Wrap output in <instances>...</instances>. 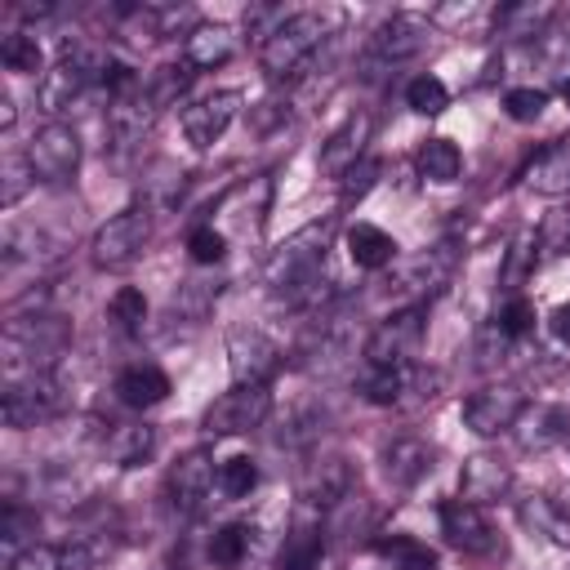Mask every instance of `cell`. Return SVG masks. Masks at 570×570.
I'll return each instance as SVG.
<instances>
[{
    "label": "cell",
    "mask_w": 570,
    "mask_h": 570,
    "mask_svg": "<svg viewBox=\"0 0 570 570\" xmlns=\"http://www.w3.org/2000/svg\"><path fill=\"white\" fill-rule=\"evenodd\" d=\"M249 552V525H223L214 539H209V557L218 566H240Z\"/></svg>",
    "instance_id": "cell-36"
},
{
    "label": "cell",
    "mask_w": 570,
    "mask_h": 570,
    "mask_svg": "<svg viewBox=\"0 0 570 570\" xmlns=\"http://www.w3.org/2000/svg\"><path fill=\"white\" fill-rule=\"evenodd\" d=\"M405 102L419 111V116H441L450 107V89L436 80V76H414L405 85Z\"/></svg>",
    "instance_id": "cell-32"
},
{
    "label": "cell",
    "mask_w": 570,
    "mask_h": 570,
    "mask_svg": "<svg viewBox=\"0 0 570 570\" xmlns=\"http://www.w3.org/2000/svg\"><path fill=\"white\" fill-rule=\"evenodd\" d=\"M191 62H169V67H160L151 80H147V102L160 111V107H169L187 85H191Z\"/></svg>",
    "instance_id": "cell-30"
},
{
    "label": "cell",
    "mask_w": 570,
    "mask_h": 570,
    "mask_svg": "<svg viewBox=\"0 0 570 570\" xmlns=\"http://www.w3.org/2000/svg\"><path fill=\"white\" fill-rule=\"evenodd\" d=\"M9 570H94V552L85 543H27Z\"/></svg>",
    "instance_id": "cell-17"
},
{
    "label": "cell",
    "mask_w": 570,
    "mask_h": 570,
    "mask_svg": "<svg viewBox=\"0 0 570 570\" xmlns=\"http://www.w3.org/2000/svg\"><path fill=\"white\" fill-rule=\"evenodd\" d=\"M236 111H240V94H236V89H218V94L191 102V107L183 111V134H187V142L200 147V151L214 147V142L227 134V125L236 120Z\"/></svg>",
    "instance_id": "cell-10"
},
{
    "label": "cell",
    "mask_w": 570,
    "mask_h": 570,
    "mask_svg": "<svg viewBox=\"0 0 570 570\" xmlns=\"http://www.w3.org/2000/svg\"><path fill=\"white\" fill-rule=\"evenodd\" d=\"M370 129H374V120L365 116V111H352L325 142H321V169L325 174H334V178H343L352 165H361L365 156V142H370Z\"/></svg>",
    "instance_id": "cell-13"
},
{
    "label": "cell",
    "mask_w": 570,
    "mask_h": 570,
    "mask_svg": "<svg viewBox=\"0 0 570 570\" xmlns=\"http://www.w3.org/2000/svg\"><path fill=\"white\" fill-rule=\"evenodd\" d=\"M187 249H191L196 263H218V258L227 254V236L214 232V227H196V232L187 236Z\"/></svg>",
    "instance_id": "cell-41"
},
{
    "label": "cell",
    "mask_w": 570,
    "mask_h": 570,
    "mask_svg": "<svg viewBox=\"0 0 570 570\" xmlns=\"http://www.w3.org/2000/svg\"><path fill=\"white\" fill-rule=\"evenodd\" d=\"M552 13H557V4H503L499 13H494V31H503V36H543V27L552 22Z\"/></svg>",
    "instance_id": "cell-26"
},
{
    "label": "cell",
    "mask_w": 570,
    "mask_h": 570,
    "mask_svg": "<svg viewBox=\"0 0 570 570\" xmlns=\"http://www.w3.org/2000/svg\"><path fill=\"white\" fill-rule=\"evenodd\" d=\"M325 245H330V223H307L303 232H294L267 258V285L276 294H285L289 285H298L303 276H312L316 267H325Z\"/></svg>",
    "instance_id": "cell-3"
},
{
    "label": "cell",
    "mask_w": 570,
    "mask_h": 570,
    "mask_svg": "<svg viewBox=\"0 0 570 570\" xmlns=\"http://www.w3.org/2000/svg\"><path fill=\"white\" fill-rule=\"evenodd\" d=\"M321 557H325V539H321V530H312V525H298V530L285 539V548H281V566H285V570H312Z\"/></svg>",
    "instance_id": "cell-29"
},
{
    "label": "cell",
    "mask_w": 570,
    "mask_h": 570,
    "mask_svg": "<svg viewBox=\"0 0 570 570\" xmlns=\"http://www.w3.org/2000/svg\"><path fill=\"white\" fill-rule=\"evenodd\" d=\"M27 178H36L31 165H27V156H9V160H4V191H0V200L13 205V200L27 191Z\"/></svg>",
    "instance_id": "cell-42"
},
{
    "label": "cell",
    "mask_w": 570,
    "mask_h": 570,
    "mask_svg": "<svg viewBox=\"0 0 570 570\" xmlns=\"http://www.w3.org/2000/svg\"><path fill=\"white\" fill-rule=\"evenodd\" d=\"M379 174H383V165H379V160H370V156H365L361 165H352V169L343 174V205L361 200V196L374 187V178H379Z\"/></svg>",
    "instance_id": "cell-40"
},
{
    "label": "cell",
    "mask_w": 570,
    "mask_h": 570,
    "mask_svg": "<svg viewBox=\"0 0 570 570\" xmlns=\"http://www.w3.org/2000/svg\"><path fill=\"white\" fill-rule=\"evenodd\" d=\"M423 45H428V22H419L414 13H392L370 31L361 67H365V76H374V67H396V62L414 58Z\"/></svg>",
    "instance_id": "cell-5"
},
{
    "label": "cell",
    "mask_w": 570,
    "mask_h": 570,
    "mask_svg": "<svg viewBox=\"0 0 570 570\" xmlns=\"http://www.w3.org/2000/svg\"><path fill=\"white\" fill-rule=\"evenodd\" d=\"M521 423V445L525 450H548V445H557V441H570V414L561 410V405H539L534 414H525V419H517Z\"/></svg>",
    "instance_id": "cell-23"
},
{
    "label": "cell",
    "mask_w": 570,
    "mask_h": 570,
    "mask_svg": "<svg viewBox=\"0 0 570 570\" xmlns=\"http://www.w3.org/2000/svg\"><path fill=\"white\" fill-rule=\"evenodd\" d=\"M272 410V392L267 383H236L232 392H223L209 410H205V432L209 436H240V432H254Z\"/></svg>",
    "instance_id": "cell-4"
},
{
    "label": "cell",
    "mask_w": 570,
    "mask_h": 570,
    "mask_svg": "<svg viewBox=\"0 0 570 570\" xmlns=\"http://www.w3.org/2000/svg\"><path fill=\"white\" fill-rule=\"evenodd\" d=\"M561 98H566V107H570V80H566V85H561Z\"/></svg>",
    "instance_id": "cell-46"
},
{
    "label": "cell",
    "mask_w": 570,
    "mask_h": 570,
    "mask_svg": "<svg viewBox=\"0 0 570 570\" xmlns=\"http://www.w3.org/2000/svg\"><path fill=\"white\" fill-rule=\"evenodd\" d=\"M151 445H156V436H151V428H147V423H120V428L111 432V441H107L111 459H116V463H125V468L142 463V459L151 454Z\"/></svg>",
    "instance_id": "cell-28"
},
{
    "label": "cell",
    "mask_w": 570,
    "mask_h": 570,
    "mask_svg": "<svg viewBox=\"0 0 570 570\" xmlns=\"http://www.w3.org/2000/svg\"><path fill=\"white\" fill-rule=\"evenodd\" d=\"M227 356H232L236 383H267L281 365V347L263 330H236L227 338Z\"/></svg>",
    "instance_id": "cell-11"
},
{
    "label": "cell",
    "mask_w": 570,
    "mask_h": 570,
    "mask_svg": "<svg viewBox=\"0 0 570 570\" xmlns=\"http://www.w3.org/2000/svg\"><path fill=\"white\" fill-rule=\"evenodd\" d=\"M169 570H191V566H187V561H178V566H169Z\"/></svg>",
    "instance_id": "cell-47"
},
{
    "label": "cell",
    "mask_w": 570,
    "mask_h": 570,
    "mask_svg": "<svg viewBox=\"0 0 570 570\" xmlns=\"http://www.w3.org/2000/svg\"><path fill=\"white\" fill-rule=\"evenodd\" d=\"M58 405H62V392L45 370H36L27 379H9V387L0 396V414L9 428H36L49 414H58Z\"/></svg>",
    "instance_id": "cell-7"
},
{
    "label": "cell",
    "mask_w": 570,
    "mask_h": 570,
    "mask_svg": "<svg viewBox=\"0 0 570 570\" xmlns=\"http://www.w3.org/2000/svg\"><path fill=\"white\" fill-rule=\"evenodd\" d=\"M347 254H352L356 267L374 272V267H387L396 258V240L383 227H374V223H352L347 227Z\"/></svg>",
    "instance_id": "cell-22"
},
{
    "label": "cell",
    "mask_w": 570,
    "mask_h": 570,
    "mask_svg": "<svg viewBox=\"0 0 570 570\" xmlns=\"http://www.w3.org/2000/svg\"><path fill=\"white\" fill-rule=\"evenodd\" d=\"M494 325H499V334H503V338H512V343H517V338H525V334L534 330V307H530L525 298H512V303L494 316Z\"/></svg>",
    "instance_id": "cell-38"
},
{
    "label": "cell",
    "mask_w": 570,
    "mask_h": 570,
    "mask_svg": "<svg viewBox=\"0 0 570 570\" xmlns=\"http://www.w3.org/2000/svg\"><path fill=\"white\" fill-rule=\"evenodd\" d=\"M147 236H151V227H147V214H142V209H125V214L107 218V223L94 232V240H89L94 267H107V272L129 267V263L142 254Z\"/></svg>",
    "instance_id": "cell-6"
},
{
    "label": "cell",
    "mask_w": 570,
    "mask_h": 570,
    "mask_svg": "<svg viewBox=\"0 0 570 570\" xmlns=\"http://www.w3.org/2000/svg\"><path fill=\"white\" fill-rule=\"evenodd\" d=\"M419 343H423V307L414 303L374 325V334L365 338V365H383V370L414 365Z\"/></svg>",
    "instance_id": "cell-2"
},
{
    "label": "cell",
    "mask_w": 570,
    "mask_h": 570,
    "mask_svg": "<svg viewBox=\"0 0 570 570\" xmlns=\"http://www.w3.org/2000/svg\"><path fill=\"white\" fill-rule=\"evenodd\" d=\"M543 102H548V94L543 89H508L503 94V111L512 116V120H539V111H543Z\"/></svg>",
    "instance_id": "cell-39"
},
{
    "label": "cell",
    "mask_w": 570,
    "mask_h": 570,
    "mask_svg": "<svg viewBox=\"0 0 570 570\" xmlns=\"http://www.w3.org/2000/svg\"><path fill=\"white\" fill-rule=\"evenodd\" d=\"M539 245H543V254H570V214L548 218L539 232Z\"/></svg>",
    "instance_id": "cell-43"
},
{
    "label": "cell",
    "mask_w": 570,
    "mask_h": 570,
    "mask_svg": "<svg viewBox=\"0 0 570 570\" xmlns=\"http://www.w3.org/2000/svg\"><path fill=\"white\" fill-rule=\"evenodd\" d=\"M441 534H445V543L459 548V552H490V548H494L490 521H485L481 508L468 503V499L441 503Z\"/></svg>",
    "instance_id": "cell-12"
},
{
    "label": "cell",
    "mask_w": 570,
    "mask_h": 570,
    "mask_svg": "<svg viewBox=\"0 0 570 570\" xmlns=\"http://www.w3.org/2000/svg\"><path fill=\"white\" fill-rule=\"evenodd\" d=\"M116 396L129 405V410H147V405H160L169 396V374L160 365H129L116 374Z\"/></svg>",
    "instance_id": "cell-18"
},
{
    "label": "cell",
    "mask_w": 570,
    "mask_h": 570,
    "mask_svg": "<svg viewBox=\"0 0 570 570\" xmlns=\"http://www.w3.org/2000/svg\"><path fill=\"white\" fill-rule=\"evenodd\" d=\"M0 125H4V129L13 125V102H9V98H0Z\"/></svg>",
    "instance_id": "cell-45"
},
{
    "label": "cell",
    "mask_w": 570,
    "mask_h": 570,
    "mask_svg": "<svg viewBox=\"0 0 570 570\" xmlns=\"http://www.w3.org/2000/svg\"><path fill=\"white\" fill-rule=\"evenodd\" d=\"M459 165H463V156H459V147L450 138H428L419 147V174L428 183H454L459 178Z\"/></svg>",
    "instance_id": "cell-27"
},
{
    "label": "cell",
    "mask_w": 570,
    "mask_h": 570,
    "mask_svg": "<svg viewBox=\"0 0 570 570\" xmlns=\"http://www.w3.org/2000/svg\"><path fill=\"white\" fill-rule=\"evenodd\" d=\"M303 494H307V503H316V508L347 503V499H352V472H347V463H343V459H321V463H312V472H307V481H303Z\"/></svg>",
    "instance_id": "cell-20"
},
{
    "label": "cell",
    "mask_w": 570,
    "mask_h": 570,
    "mask_svg": "<svg viewBox=\"0 0 570 570\" xmlns=\"http://www.w3.org/2000/svg\"><path fill=\"white\" fill-rule=\"evenodd\" d=\"M525 187L539 196H570V147H543L525 165Z\"/></svg>",
    "instance_id": "cell-21"
},
{
    "label": "cell",
    "mask_w": 570,
    "mask_h": 570,
    "mask_svg": "<svg viewBox=\"0 0 570 570\" xmlns=\"http://www.w3.org/2000/svg\"><path fill=\"white\" fill-rule=\"evenodd\" d=\"M525 414V396L521 387L512 383H490L481 392H472L463 401V423L476 432V436H494V432H508L517 428V419Z\"/></svg>",
    "instance_id": "cell-9"
},
{
    "label": "cell",
    "mask_w": 570,
    "mask_h": 570,
    "mask_svg": "<svg viewBox=\"0 0 570 570\" xmlns=\"http://www.w3.org/2000/svg\"><path fill=\"white\" fill-rule=\"evenodd\" d=\"M254 485H258V468H254V459L236 454V459H227V463L218 468V490H223L227 499H249Z\"/></svg>",
    "instance_id": "cell-34"
},
{
    "label": "cell",
    "mask_w": 570,
    "mask_h": 570,
    "mask_svg": "<svg viewBox=\"0 0 570 570\" xmlns=\"http://www.w3.org/2000/svg\"><path fill=\"white\" fill-rule=\"evenodd\" d=\"M552 334H557L561 343H570V303H561V307L552 312Z\"/></svg>",
    "instance_id": "cell-44"
},
{
    "label": "cell",
    "mask_w": 570,
    "mask_h": 570,
    "mask_svg": "<svg viewBox=\"0 0 570 570\" xmlns=\"http://www.w3.org/2000/svg\"><path fill=\"white\" fill-rule=\"evenodd\" d=\"M450 267H454V254H450V245H436V249L419 254L414 263H405V272H401L396 281H401V289H414V294H432L436 285H445Z\"/></svg>",
    "instance_id": "cell-24"
},
{
    "label": "cell",
    "mask_w": 570,
    "mask_h": 570,
    "mask_svg": "<svg viewBox=\"0 0 570 570\" xmlns=\"http://www.w3.org/2000/svg\"><path fill=\"white\" fill-rule=\"evenodd\" d=\"M517 517H521V525H525L530 534H543V539H552V543H570V512H566L561 499H552V494H530V499H521Z\"/></svg>",
    "instance_id": "cell-19"
},
{
    "label": "cell",
    "mask_w": 570,
    "mask_h": 570,
    "mask_svg": "<svg viewBox=\"0 0 570 570\" xmlns=\"http://www.w3.org/2000/svg\"><path fill=\"white\" fill-rule=\"evenodd\" d=\"M232 53H236V36L227 27H191V36H187L191 67H223Z\"/></svg>",
    "instance_id": "cell-25"
},
{
    "label": "cell",
    "mask_w": 570,
    "mask_h": 570,
    "mask_svg": "<svg viewBox=\"0 0 570 570\" xmlns=\"http://www.w3.org/2000/svg\"><path fill=\"white\" fill-rule=\"evenodd\" d=\"M27 165L40 183H67L80 165V138L71 125L49 120L45 129H36V138L27 142Z\"/></svg>",
    "instance_id": "cell-8"
},
{
    "label": "cell",
    "mask_w": 570,
    "mask_h": 570,
    "mask_svg": "<svg viewBox=\"0 0 570 570\" xmlns=\"http://www.w3.org/2000/svg\"><path fill=\"white\" fill-rule=\"evenodd\" d=\"M107 307H111V321L125 325V330H138V325L147 321V298H142V289H134V285L116 289Z\"/></svg>",
    "instance_id": "cell-37"
},
{
    "label": "cell",
    "mask_w": 570,
    "mask_h": 570,
    "mask_svg": "<svg viewBox=\"0 0 570 570\" xmlns=\"http://www.w3.org/2000/svg\"><path fill=\"white\" fill-rule=\"evenodd\" d=\"M209 490H214V463L205 450H191L169 468V503L178 512H196L209 499Z\"/></svg>",
    "instance_id": "cell-14"
},
{
    "label": "cell",
    "mask_w": 570,
    "mask_h": 570,
    "mask_svg": "<svg viewBox=\"0 0 570 570\" xmlns=\"http://www.w3.org/2000/svg\"><path fill=\"white\" fill-rule=\"evenodd\" d=\"M379 552L392 557V570H436V552L414 539H383Z\"/></svg>",
    "instance_id": "cell-33"
},
{
    "label": "cell",
    "mask_w": 570,
    "mask_h": 570,
    "mask_svg": "<svg viewBox=\"0 0 570 570\" xmlns=\"http://www.w3.org/2000/svg\"><path fill=\"white\" fill-rule=\"evenodd\" d=\"M31 534H36V512H27L22 503H13V499H9V503H4V521H0L4 552H9V557H18V552H22L18 543H22V539H31Z\"/></svg>",
    "instance_id": "cell-35"
},
{
    "label": "cell",
    "mask_w": 570,
    "mask_h": 570,
    "mask_svg": "<svg viewBox=\"0 0 570 570\" xmlns=\"http://www.w3.org/2000/svg\"><path fill=\"white\" fill-rule=\"evenodd\" d=\"M321 40H325V18L321 13H285V22L263 40V49H258V62H263V76L267 80H294V76H303L307 71V62H312V53L321 49Z\"/></svg>",
    "instance_id": "cell-1"
},
{
    "label": "cell",
    "mask_w": 570,
    "mask_h": 570,
    "mask_svg": "<svg viewBox=\"0 0 570 570\" xmlns=\"http://www.w3.org/2000/svg\"><path fill=\"white\" fill-rule=\"evenodd\" d=\"M432 459H436V450L428 445V441H419V436H396L387 450H383V472H387V481L392 485H419L428 472H432Z\"/></svg>",
    "instance_id": "cell-15"
},
{
    "label": "cell",
    "mask_w": 570,
    "mask_h": 570,
    "mask_svg": "<svg viewBox=\"0 0 570 570\" xmlns=\"http://www.w3.org/2000/svg\"><path fill=\"white\" fill-rule=\"evenodd\" d=\"M512 485V472H508V463H499V459H490V454H472L468 463H463V472H459V490H463V499L468 503H494L503 490Z\"/></svg>",
    "instance_id": "cell-16"
},
{
    "label": "cell",
    "mask_w": 570,
    "mask_h": 570,
    "mask_svg": "<svg viewBox=\"0 0 570 570\" xmlns=\"http://www.w3.org/2000/svg\"><path fill=\"white\" fill-rule=\"evenodd\" d=\"M0 62L9 71H18V76H36L40 71V45H36V36H27V31L4 36L0 40Z\"/></svg>",
    "instance_id": "cell-31"
}]
</instances>
